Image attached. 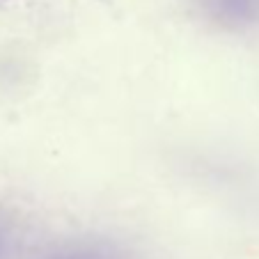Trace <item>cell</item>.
Segmentation results:
<instances>
[{"mask_svg":"<svg viewBox=\"0 0 259 259\" xmlns=\"http://www.w3.org/2000/svg\"><path fill=\"white\" fill-rule=\"evenodd\" d=\"M202 7H204L206 16L220 28H259V0H202Z\"/></svg>","mask_w":259,"mask_h":259,"instance_id":"1","label":"cell"},{"mask_svg":"<svg viewBox=\"0 0 259 259\" xmlns=\"http://www.w3.org/2000/svg\"><path fill=\"white\" fill-rule=\"evenodd\" d=\"M34 259H124L117 245L103 239H62L49 243Z\"/></svg>","mask_w":259,"mask_h":259,"instance_id":"2","label":"cell"},{"mask_svg":"<svg viewBox=\"0 0 259 259\" xmlns=\"http://www.w3.org/2000/svg\"><path fill=\"white\" fill-rule=\"evenodd\" d=\"M16 243V225L14 218L5 211H0V259H12Z\"/></svg>","mask_w":259,"mask_h":259,"instance_id":"3","label":"cell"},{"mask_svg":"<svg viewBox=\"0 0 259 259\" xmlns=\"http://www.w3.org/2000/svg\"><path fill=\"white\" fill-rule=\"evenodd\" d=\"M0 3H7V0H0Z\"/></svg>","mask_w":259,"mask_h":259,"instance_id":"4","label":"cell"}]
</instances>
